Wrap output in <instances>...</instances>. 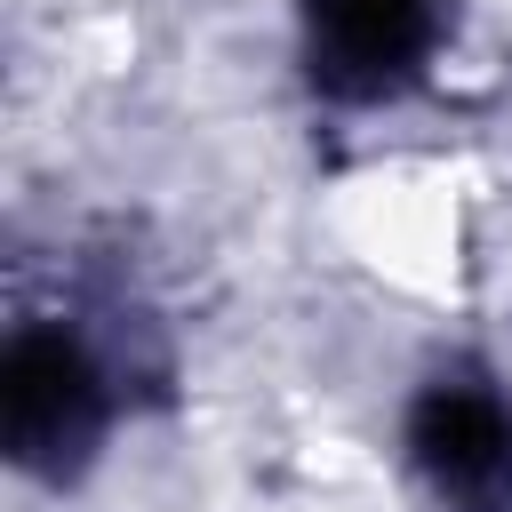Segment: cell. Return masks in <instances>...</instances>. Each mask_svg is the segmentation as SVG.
I'll return each instance as SVG.
<instances>
[{
    "label": "cell",
    "mask_w": 512,
    "mask_h": 512,
    "mask_svg": "<svg viewBox=\"0 0 512 512\" xmlns=\"http://www.w3.org/2000/svg\"><path fill=\"white\" fill-rule=\"evenodd\" d=\"M0 424H8V456L40 480H72L104 424H112V384H104V360L72 336V328H48V320H24L8 336V360H0Z\"/></svg>",
    "instance_id": "obj_1"
},
{
    "label": "cell",
    "mask_w": 512,
    "mask_h": 512,
    "mask_svg": "<svg viewBox=\"0 0 512 512\" xmlns=\"http://www.w3.org/2000/svg\"><path fill=\"white\" fill-rule=\"evenodd\" d=\"M408 456L448 512H512V408L488 376H432L408 408Z\"/></svg>",
    "instance_id": "obj_2"
},
{
    "label": "cell",
    "mask_w": 512,
    "mask_h": 512,
    "mask_svg": "<svg viewBox=\"0 0 512 512\" xmlns=\"http://www.w3.org/2000/svg\"><path fill=\"white\" fill-rule=\"evenodd\" d=\"M440 40V0H304V72L336 104L400 96Z\"/></svg>",
    "instance_id": "obj_3"
}]
</instances>
